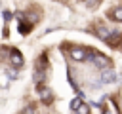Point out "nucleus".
Returning <instances> with one entry per match:
<instances>
[{"label":"nucleus","instance_id":"1","mask_svg":"<svg viewBox=\"0 0 122 114\" xmlns=\"http://www.w3.org/2000/svg\"><path fill=\"white\" fill-rule=\"evenodd\" d=\"M90 59H92V63H93L95 66H99V68H103V70L109 66V59L103 57V55H99V53H90Z\"/></svg>","mask_w":122,"mask_h":114},{"label":"nucleus","instance_id":"2","mask_svg":"<svg viewBox=\"0 0 122 114\" xmlns=\"http://www.w3.org/2000/svg\"><path fill=\"white\" fill-rule=\"evenodd\" d=\"M116 78H118V76H116V72H114V70H111V68H105V70L101 72V82H103V84H114V82H116Z\"/></svg>","mask_w":122,"mask_h":114},{"label":"nucleus","instance_id":"3","mask_svg":"<svg viewBox=\"0 0 122 114\" xmlns=\"http://www.w3.org/2000/svg\"><path fill=\"white\" fill-rule=\"evenodd\" d=\"M71 57H72L74 61H84V59H88L90 55H88L84 49H80V48H74V49L71 51Z\"/></svg>","mask_w":122,"mask_h":114},{"label":"nucleus","instance_id":"4","mask_svg":"<svg viewBox=\"0 0 122 114\" xmlns=\"http://www.w3.org/2000/svg\"><path fill=\"white\" fill-rule=\"evenodd\" d=\"M10 59H11V63H13L15 66H23V63H25V61H23V55H21L17 49H13V51L10 53Z\"/></svg>","mask_w":122,"mask_h":114},{"label":"nucleus","instance_id":"5","mask_svg":"<svg viewBox=\"0 0 122 114\" xmlns=\"http://www.w3.org/2000/svg\"><path fill=\"white\" fill-rule=\"evenodd\" d=\"M95 34H97L99 38H103V40H107L111 32H109V28H105V27H97V28H95Z\"/></svg>","mask_w":122,"mask_h":114},{"label":"nucleus","instance_id":"6","mask_svg":"<svg viewBox=\"0 0 122 114\" xmlns=\"http://www.w3.org/2000/svg\"><path fill=\"white\" fill-rule=\"evenodd\" d=\"M38 93H40V97H42L44 101H50V99H51V91H50L48 87H38Z\"/></svg>","mask_w":122,"mask_h":114},{"label":"nucleus","instance_id":"7","mask_svg":"<svg viewBox=\"0 0 122 114\" xmlns=\"http://www.w3.org/2000/svg\"><path fill=\"white\" fill-rule=\"evenodd\" d=\"M120 38H122V36H120V32H116V30H114V32H111V36H109V38H107V42H109V44H112V46H114V44H116V42H118V40H120Z\"/></svg>","mask_w":122,"mask_h":114},{"label":"nucleus","instance_id":"8","mask_svg":"<svg viewBox=\"0 0 122 114\" xmlns=\"http://www.w3.org/2000/svg\"><path fill=\"white\" fill-rule=\"evenodd\" d=\"M80 106H82V99H80V97H76V99L71 101V108H72V110H78Z\"/></svg>","mask_w":122,"mask_h":114},{"label":"nucleus","instance_id":"9","mask_svg":"<svg viewBox=\"0 0 122 114\" xmlns=\"http://www.w3.org/2000/svg\"><path fill=\"white\" fill-rule=\"evenodd\" d=\"M112 17H114L116 21H122V6H120V8H116V10L112 11Z\"/></svg>","mask_w":122,"mask_h":114},{"label":"nucleus","instance_id":"10","mask_svg":"<svg viewBox=\"0 0 122 114\" xmlns=\"http://www.w3.org/2000/svg\"><path fill=\"white\" fill-rule=\"evenodd\" d=\"M6 74H8V78H10V80H15V78H17V72H15V70H11V68H6Z\"/></svg>","mask_w":122,"mask_h":114},{"label":"nucleus","instance_id":"11","mask_svg":"<svg viewBox=\"0 0 122 114\" xmlns=\"http://www.w3.org/2000/svg\"><path fill=\"white\" fill-rule=\"evenodd\" d=\"M88 112H90V106H88V104H82V106L76 110V114H88Z\"/></svg>","mask_w":122,"mask_h":114},{"label":"nucleus","instance_id":"12","mask_svg":"<svg viewBox=\"0 0 122 114\" xmlns=\"http://www.w3.org/2000/svg\"><path fill=\"white\" fill-rule=\"evenodd\" d=\"M2 17H4V23H10V19H11V13H10L8 10H4V11H2Z\"/></svg>","mask_w":122,"mask_h":114},{"label":"nucleus","instance_id":"13","mask_svg":"<svg viewBox=\"0 0 122 114\" xmlns=\"http://www.w3.org/2000/svg\"><path fill=\"white\" fill-rule=\"evenodd\" d=\"M42 76H44V74L36 70V72H34V82H40V80H42Z\"/></svg>","mask_w":122,"mask_h":114},{"label":"nucleus","instance_id":"14","mask_svg":"<svg viewBox=\"0 0 122 114\" xmlns=\"http://www.w3.org/2000/svg\"><path fill=\"white\" fill-rule=\"evenodd\" d=\"M23 114H34V108H32V106H27V108L23 110Z\"/></svg>","mask_w":122,"mask_h":114},{"label":"nucleus","instance_id":"15","mask_svg":"<svg viewBox=\"0 0 122 114\" xmlns=\"http://www.w3.org/2000/svg\"><path fill=\"white\" fill-rule=\"evenodd\" d=\"M15 19H19V21H23V19H25V15H23L21 11H15Z\"/></svg>","mask_w":122,"mask_h":114},{"label":"nucleus","instance_id":"16","mask_svg":"<svg viewBox=\"0 0 122 114\" xmlns=\"http://www.w3.org/2000/svg\"><path fill=\"white\" fill-rule=\"evenodd\" d=\"M103 114H111V112H109V110H103Z\"/></svg>","mask_w":122,"mask_h":114}]
</instances>
